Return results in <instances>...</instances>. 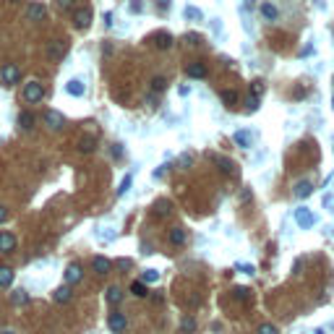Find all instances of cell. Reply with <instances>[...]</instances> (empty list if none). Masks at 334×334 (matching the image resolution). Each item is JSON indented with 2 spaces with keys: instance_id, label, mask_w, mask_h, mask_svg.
<instances>
[{
  "instance_id": "4",
  "label": "cell",
  "mask_w": 334,
  "mask_h": 334,
  "mask_svg": "<svg viewBox=\"0 0 334 334\" xmlns=\"http://www.w3.org/2000/svg\"><path fill=\"white\" fill-rule=\"evenodd\" d=\"M68 52V42L63 39H55V42H47V57L50 60H55V63H60L63 60V55Z\"/></svg>"
},
{
  "instance_id": "48",
  "label": "cell",
  "mask_w": 334,
  "mask_h": 334,
  "mask_svg": "<svg viewBox=\"0 0 334 334\" xmlns=\"http://www.w3.org/2000/svg\"><path fill=\"white\" fill-rule=\"evenodd\" d=\"M0 334H16L13 329H3V332H0Z\"/></svg>"
},
{
  "instance_id": "31",
  "label": "cell",
  "mask_w": 334,
  "mask_h": 334,
  "mask_svg": "<svg viewBox=\"0 0 334 334\" xmlns=\"http://www.w3.org/2000/svg\"><path fill=\"white\" fill-rule=\"evenodd\" d=\"M131 293H133L136 298H146V295H149V290H146V285H144L141 280H136V282L131 285Z\"/></svg>"
},
{
  "instance_id": "15",
  "label": "cell",
  "mask_w": 334,
  "mask_h": 334,
  "mask_svg": "<svg viewBox=\"0 0 334 334\" xmlns=\"http://www.w3.org/2000/svg\"><path fill=\"white\" fill-rule=\"evenodd\" d=\"M65 91H68L71 97H84L86 86H84V81H81V78H71V81L65 84Z\"/></svg>"
},
{
  "instance_id": "22",
  "label": "cell",
  "mask_w": 334,
  "mask_h": 334,
  "mask_svg": "<svg viewBox=\"0 0 334 334\" xmlns=\"http://www.w3.org/2000/svg\"><path fill=\"white\" fill-rule=\"evenodd\" d=\"M170 214H172V204H170V201L162 199V201L154 204V217H159V220H162V217H170Z\"/></svg>"
},
{
  "instance_id": "14",
  "label": "cell",
  "mask_w": 334,
  "mask_h": 334,
  "mask_svg": "<svg viewBox=\"0 0 334 334\" xmlns=\"http://www.w3.org/2000/svg\"><path fill=\"white\" fill-rule=\"evenodd\" d=\"M186 73H188V78H204L206 76V63H201V60L188 63L186 65Z\"/></svg>"
},
{
  "instance_id": "12",
  "label": "cell",
  "mask_w": 334,
  "mask_h": 334,
  "mask_svg": "<svg viewBox=\"0 0 334 334\" xmlns=\"http://www.w3.org/2000/svg\"><path fill=\"white\" fill-rule=\"evenodd\" d=\"M293 193L298 196V199H308V196L314 193V183H311V180H298L295 188H293Z\"/></svg>"
},
{
  "instance_id": "10",
  "label": "cell",
  "mask_w": 334,
  "mask_h": 334,
  "mask_svg": "<svg viewBox=\"0 0 334 334\" xmlns=\"http://www.w3.org/2000/svg\"><path fill=\"white\" fill-rule=\"evenodd\" d=\"M91 269H94V274H99V277H105V274L112 269V264L105 256H94V261H91Z\"/></svg>"
},
{
  "instance_id": "25",
  "label": "cell",
  "mask_w": 334,
  "mask_h": 334,
  "mask_svg": "<svg viewBox=\"0 0 334 334\" xmlns=\"http://www.w3.org/2000/svg\"><path fill=\"white\" fill-rule=\"evenodd\" d=\"M10 285H13V269L0 267V287H10Z\"/></svg>"
},
{
  "instance_id": "20",
  "label": "cell",
  "mask_w": 334,
  "mask_h": 334,
  "mask_svg": "<svg viewBox=\"0 0 334 334\" xmlns=\"http://www.w3.org/2000/svg\"><path fill=\"white\" fill-rule=\"evenodd\" d=\"M18 128H21V131H31V128H34V115H31L29 110L18 112Z\"/></svg>"
},
{
  "instance_id": "49",
  "label": "cell",
  "mask_w": 334,
  "mask_h": 334,
  "mask_svg": "<svg viewBox=\"0 0 334 334\" xmlns=\"http://www.w3.org/2000/svg\"><path fill=\"white\" fill-rule=\"evenodd\" d=\"M314 334H327V332H324V329H316V332H314Z\"/></svg>"
},
{
  "instance_id": "28",
  "label": "cell",
  "mask_w": 334,
  "mask_h": 334,
  "mask_svg": "<svg viewBox=\"0 0 334 334\" xmlns=\"http://www.w3.org/2000/svg\"><path fill=\"white\" fill-rule=\"evenodd\" d=\"M220 97H222V102H225V105H227V107H233V105H238V91H233V89H225V91H222V94H220Z\"/></svg>"
},
{
  "instance_id": "1",
  "label": "cell",
  "mask_w": 334,
  "mask_h": 334,
  "mask_svg": "<svg viewBox=\"0 0 334 334\" xmlns=\"http://www.w3.org/2000/svg\"><path fill=\"white\" fill-rule=\"evenodd\" d=\"M21 97H24V102H29V105H37V102H42V97H44V86L39 81H29V84H24Z\"/></svg>"
},
{
  "instance_id": "5",
  "label": "cell",
  "mask_w": 334,
  "mask_h": 334,
  "mask_svg": "<svg viewBox=\"0 0 334 334\" xmlns=\"http://www.w3.org/2000/svg\"><path fill=\"white\" fill-rule=\"evenodd\" d=\"M295 222L298 227H303V230H311L316 225V217L311 214V209H306V206H301V209H295Z\"/></svg>"
},
{
  "instance_id": "7",
  "label": "cell",
  "mask_w": 334,
  "mask_h": 334,
  "mask_svg": "<svg viewBox=\"0 0 334 334\" xmlns=\"http://www.w3.org/2000/svg\"><path fill=\"white\" fill-rule=\"evenodd\" d=\"M81 277H84V269H81V264H68V269H65V274H63L65 285L71 287V285H76V282H81Z\"/></svg>"
},
{
  "instance_id": "37",
  "label": "cell",
  "mask_w": 334,
  "mask_h": 334,
  "mask_svg": "<svg viewBox=\"0 0 334 334\" xmlns=\"http://www.w3.org/2000/svg\"><path fill=\"white\" fill-rule=\"evenodd\" d=\"M238 272H243V274H256V267H253V264H238Z\"/></svg>"
},
{
  "instance_id": "35",
  "label": "cell",
  "mask_w": 334,
  "mask_h": 334,
  "mask_svg": "<svg viewBox=\"0 0 334 334\" xmlns=\"http://www.w3.org/2000/svg\"><path fill=\"white\" fill-rule=\"evenodd\" d=\"M235 298H238V301H248V298H251V290H248V287H235Z\"/></svg>"
},
{
  "instance_id": "44",
  "label": "cell",
  "mask_w": 334,
  "mask_h": 334,
  "mask_svg": "<svg viewBox=\"0 0 334 334\" xmlns=\"http://www.w3.org/2000/svg\"><path fill=\"white\" fill-rule=\"evenodd\" d=\"M157 8H159V10H165V8H170V0H157Z\"/></svg>"
},
{
  "instance_id": "42",
  "label": "cell",
  "mask_w": 334,
  "mask_h": 334,
  "mask_svg": "<svg viewBox=\"0 0 334 334\" xmlns=\"http://www.w3.org/2000/svg\"><path fill=\"white\" fill-rule=\"evenodd\" d=\"M112 18H115L112 10H107V13H105V26H112Z\"/></svg>"
},
{
  "instance_id": "17",
  "label": "cell",
  "mask_w": 334,
  "mask_h": 334,
  "mask_svg": "<svg viewBox=\"0 0 334 334\" xmlns=\"http://www.w3.org/2000/svg\"><path fill=\"white\" fill-rule=\"evenodd\" d=\"M261 16L267 18V21H277L280 18V10H277V5H274V3H269V0H267V3H261Z\"/></svg>"
},
{
  "instance_id": "26",
  "label": "cell",
  "mask_w": 334,
  "mask_h": 334,
  "mask_svg": "<svg viewBox=\"0 0 334 334\" xmlns=\"http://www.w3.org/2000/svg\"><path fill=\"white\" fill-rule=\"evenodd\" d=\"M94 146H97V141L91 139V136H86V139L78 141V152H81V154H91V152H94Z\"/></svg>"
},
{
  "instance_id": "6",
  "label": "cell",
  "mask_w": 334,
  "mask_h": 334,
  "mask_svg": "<svg viewBox=\"0 0 334 334\" xmlns=\"http://www.w3.org/2000/svg\"><path fill=\"white\" fill-rule=\"evenodd\" d=\"M107 327L115 334H120V332H125V327H128V319H125V314H120V311H112L110 319H107Z\"/></svg>"
},
{
  "instance_id": "9",
  "label": "cell",
  "mask_w": 334,
  "mask_h": 334,
  "mask_svg": "<svg viewBox=\"0 0 334 334\" xmlns=\"http://www.w3.org/2000/svg\"><path fill=\"white\" fill-rule=\"evenodd\" d=\"M16 251V235L13 233H0V253H13Z\"/></svg>"
},
{
  "instance_id": "47",
  "label": "cell",
  "mask_w": 334,
  "mask_h": 334,
  "mask_svg": "<svg viewBox=\"0 0 334 334\" xmlns=\"http://www.w3.org/2000/svg\"><path fill=\"white\" fill-rule=\"evenodd\" d=\"M180 165H191V154H183L180 157Z\"/></svg>"
},
{
  "instance_id": "13",
  "label": "cell",
  "mask_w": 334,
  "mask_h": 334,
  "mask_svg": "<svg viewBox=\"0 0 334 334\" xmlns=\"http://www.w3.org/2000/svg\"><path fill=\"white\" fill-rule=\"evenodd\" d=\"M152 39H154V47L157 50H170L172 47V34H167V31H157Z\"/></svg>"
},
{
  "instance_id": "39",
  "label": "cell",
  "mask_w": 334,
  "mask_h": 334,
  "mask_svg": "<svg viewBox=\"0 0 334 334\" xmlns=\"http://www.w3.org/2000/svg\"><path fill=\"white\" fill-rule=\"evenodd\" d=\"M57 5H60L63 10H71L73 8V0H57Z\"/></svg>"
},
{
  "instance_id": "16",
  "label": "cell",
  "mask_w": 334,
  "mask_h": 334,
  "mask_svg": "<svg viewBox=\"0 0 334 334\" xmlns=\"http://www.w3.org/2000/svg\"><path fill=\"white\" fill-rule=\"evenodd\" d=\"M44 13H47V8H44L42 3H31V5L26 8L29 21H42V18H44Z\"/></svg>"
},
{
  "instance_id": "30",
  "label": "cell",
  "mask_w": 334,
  "mask_h": 334,
  "mask_svg": "<svg viewBox=\"0 0 334 334\" xmlns=\"http://www.w3.org/2000/svg\"><path fill=\"white\" fill-rule=\"evenodd\" d=\"M141 282H144V285H154V282H159V272H157V269H146V272L141 274Z\"/></svg>"
},
{
  "instance_id": "32",
  "label": "cell",
  "mask_w": 334,
  "mask_h": 334,
  "mask_svg": "<svg viewBox=\"0 0 334 334\" xmlns=\"http://www.w3.org/2000/svg\"><path fill=\"white\" fill-rule=\"evenodd\" d=\"M183 13H186V18H191V21H201L204 18V13L196 5H186V10H183Z\"/></svg>"
},
{
  "instance_id": "21",
  "label": "cell",
  "mask_w": 334,
  "mask_h": 334,
  "mask_svg": "<svg viewBox=\"0 0 334 334\" xmlns=\"http://www.w3.org/2000/svg\"><path fill=\"white\" fill-rule=\"evenodd\" d=\"M52 301H55V303H68V301H71V287H68V285H60V287L52 293Z\"/></svg>"
},
{
  "instance_id": "24",
  "label": "cell",
  "mask_w": 334,
  "mask_h": 334,
  "mask_svg": "<svg viewBox=\"0 0 334 334\" xmlns=\"http://www.w3.org/2000/svg\"><path fill=\"white\" fill-rule=\"evenodd\" d=\"M29 303V293L26 290H13L10 293V306H26Z\"/></svg>"
},
{
  "instance_id": "46",
  "label": "cell",
  "mask_w": 334,
  "mask_h": 334,
  "mask_svg": "<svg viewBox=\"0 0 334 334\" xmlns=\"http://www.w3.org/2000/svg\"><path fill=\"white\" fill-rule=\"evenodd\" d=\"M240 201H251V191H248V188H246L243 193H240Z\"/></svg>"
},
{
  "instance_id": "18",
  "label": "cell",
  "mask_w": 334,
  "mask_h": 334,
  "mask_svg": "<svg viewBox=\"0 0 334 334\" xmlns=\"http://www.w3.org/2000/svg\"><path fill=\"white\" fill-rule=\"evenodd\" d=\"M214 162H217V167H220L222 175H233V172H235L233 159H227V157H214Z\"/></svg>"
},
{
  "instance_id": "27",
  "label": "cell",
  "mask_w": 334,
  "mask_h": 334,
  "mask_svg": "<svg viewBox=\"0 0 334 334\" xmlns=\"http://www.w3.org/2000/svg\"><path fill=\"white\" fill-rule=\"evenodd\" d=\"M149 86H152V91H154V94H159V91H165V89H167V78H165V76H154V78H152V84H149Z\"/></svg>"
},
{
  "instance_id": "3",
  "label": "cell",
  "mask_w": 334,
  "mask_h": 334,
  "mask_svg": "<svg viewBox=\"0 0 334 334\" xmlns=\"http://www.w3.org/2000/svg\"><path fill=\"white\" fill-rule=\"evenodd\" d=\"M42 120H44V125H47L50 131H60L63 125H65L63 112H57V110H44L42 112Z\"/></svg>"
},
{
  "instance_id": "19",
  "label": "cell",
  "mask_w": 334,
  "mask_h": 334,
  "mask_svg": "<svg viewBox=\"0 0 334 334\" xmlns=\"http://www.w3.org/2000/svg\"><path fill=\"white\" fill-rule=\"evenodd\" d=\"M167 240H170L172 246H183V243H186V230H183V227H172Z\"/></svg>"
},
{
  "instance_id": "34",
  "label": "cell",
  "mask_w": 334,
  "mask_h": 334,
  "mask_svg": "<svg viewBox=\"0 0 334 334\" xmlns=\"http://www.w3.org/2000/svg\"><path fill=\"white\" fill-rule=\"evenodd\" d=\"M261 94H264V81H253V84H251V97L259 99Z\"/></svg>"
},
{
  "instance_id": "23",
  "label": "cell",
  "mask_w": 334,
  "mask_h": 334,
  "mask_svg": "<svg viewBox=\"0 0 334 334\" xmlns=\"http://www.w3.org/2000/svg\"><path fill=\"white\" fill-rule=\"evenodd\" d=\"M233 139H235V144L240 146V149H251V133L248 131H235V136H233Z\"/></svg>"
},
{
  "instance_id": "40",
  "label": "cell",
  "mask_w": 334,
  "mask_h": 334,
  "mask_svg": "<svg viewBox=\"0 0 334 334\" xmlns=\"http://www.w3.org/2000/svg\"><path fill=\"white\" fill-rule=\"evenodd\" d=\"M112 157H115V159H120V157H123V149H120V144H112Z\"/></svg>"
},
{
  "instance_id": "2",
  "label": "cell",
  "mask_w": 334,
  "mask_h": 334,
  "mask_svg": "<svg viewBox=\"0 0 334 334\" xmlns=\"http://www.w3.org/2000/svg\"><path fill=\"white\" fill-rule=\"evenodd\" d=\"M18 78H21V68H18L16 63H5L3 68H0V84L16 86V84H18Z\"/></svg>"
},
{
  "instance_id": "33",
  "label": "cell",
  "mask_w": 334,
  "mask_h": 334,
  "mask_svg": "<svg viewBox=\"0 0 334 334\" xmlns=\"http://www.w3.org/2000/svg\"><path fill=\"white\" fill-rule=\"evenodd\" d=\"M131 183H133V175H125L123 180H120V188H118V196H125L131 191Z\"/></svg>"
},
{
  "instance_id": "50",
  "label": "cell",
  "mask_w": 334,
  "mask_h": 334,
  "mask_svg": "<svg viewBox=\"0 0 334 334\" xmlns=\"http://www.w3.org/2000/svg\"><path fill=\"white\" fill-rule=\"evenodd\" d=\"M332 105H334V99H332Z\"/></svg>"
},
{
  "instance_id": "11",
  "label": "cell",
  "mask_w": 334,
  "mask_h": 334,
  "mask_svg": "<svg viewBox=\"0 0 334 334\" xmlns=\"http://www.w3.org/2000/svg\"><path fill=\"white\" fill-rule=\"evenodd\" d=\"M105 301L110 303V306H120L123 303V290L118 285H110L107 290H105Z\"/></svg>"
},
{
  "instance_id": "38",
  "label": "cell",
  "mask_w": 334,
  "mask_h": 334,
  "mask_svg": "<svg viewBox=\"0 0 334 334\" xmlns=\"http://www.w3.org/2000/svg\"><path fill=\"white\" fill-rule=\"evenodd\" d=\"M246 110H248V112H256V110H259V99H256V97H248V99H246Z\"/></svg>"
},
{
  "instance_id": "45",
  "label": "cell",
  "mask_w": 334,
  "mask_h": 334,
  "mask_svg": "<svg viewBox=\"0 0 334 334\" xmlns=\"http://www.w3.org/2000/svg\"><path fill=\"white\" fill-rule=\"evenodd\" d=\"M165 170H167V165H162V167H157V170H154V178H162V172H165Z\"/></svg>"
},
{
  "instance_id": "43",
  "label": "cell",
  "mask_w": 334,
  "mask_h": 334,
  "mask_svg": "<svg viewBox=\"0 0 334 334\" xmlns=\"http://www.w3.org/2000/svg\"><path fill=\"white\" fill-rule=\"evenodd\" d=\"M178 94H180V97H188V94H191V86H180Z\"/></svg>"
},
{
  "instance_id": "29",
  "label": "cell",
  "mask_w": 334,
  "mask_h": 334,
  "mask_svg": "<svg viewBox=\"0 0 334 334\" xmlns=\"http://www.w3.org/2000/svg\"><path fill=\"white\" fill-rule=\"evenodd\" d=\"M180 332H183V334L196 332V319H193V316H183V321H180Z\"/></svg>"
},
{
  "instance_id": "36",
  "label": "cell",
  "mask_w": 334,
  "mask_h": 334,
  "mask_svg": "<svg viewBox=\"0 0 334 334\" xmlns=\"http://www.w3.org/2000/svg\"><path fill=\"white\" fill-rule=\"evenodd\" d=\"M256 334H280V329H277V327H274V324H261Z\"/></svg>"
},
{
  "instance_id": "41",
  "label": "cell",
  "mask_w": 334,
  "mask_h": 334,
  "mask_svg": "<svg viewBox=\"0 0 334 334\" xmlns=\"http://www.w3.org/2000/svg\"><path fill=\"white\" fill-rule=\"evenodd\" d=\"M5 220H8V209H5L3 204H0V222H5Z\"/></svg>"
},
{
  "instance_id": "8",
  "label": "cell",
  "mask_w": 334,
  "mask_h": 334,
  "mask_svg": "<svg viewBox=\"0 0 334 334\" xmlns=\"http://www.w3.org/2000/svg\"><path fill=\"white\" fill-rule=\"evenodd\" d=\"M91 24V8L84 5V8H78L76 13H73V26L76 29H86Z\"/></svg>"
}]
</instances>
